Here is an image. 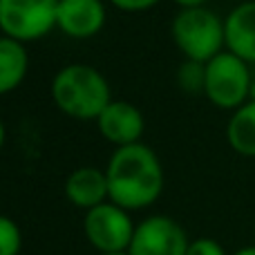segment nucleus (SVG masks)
<instances>
[{"label":"nucleus","instance_id":"obj_4","mask_svg":"<svg viewBox=\"0 0 255 255\" xmlns=\"http://www.w3.org/2000/svg\"><path fill=\"white\" fill-rule=\"evenodd\" d=\"M253 76L249 63L224 49L206 63L204 94L220 110H238L251 99Z\"/></svg>","mask_w":255,"mask_h":255},{"label":"nucleus","instance_id":"obj_10","mask_svg":"<svg viewBox=\"0 0 255 255\" xmlns=\"http://www.w3.org/2000/svg\"><path fill=\"white\" fill-rule=\"evenodd\" d=\"M226 49L247 61L255 63V0L240 2L224 18Z\"/></svg>","mask_w":255,"mask_h":255},{"label":"nucleus","instance_id":"obj_1","mask_svg":"<svg viewBox=\"0 0 255 255\" xmlns=\"http://www.w3.org/2000/svg\"><path fill=\"white\" fill-rule=\"evenodd\" d=\"M110 202L126 211L145 208L163 190V170L157 154L143 143L121 145L106 168Z\"/></svg>","mask_w":255,"mask_h":255},{"label":"nucleus","instance_id":"obj_18","mask_svg":"<svg viewBox=\"0 0 255 255\" xmlns=\"http://www.w3.org/2000/svg\"><path fill=\"white\" fill-rule=\"evenodd\" d=\"M177 4H181V9H188V7H204L206 0H175Z\"/></svg>","mask_w":255,"mask_h":255},{"label":"nucleus","instance_id":"obj_6","mask_svg":"<svg viewBox=\"0 0 255 255\" xmlns=\"http://www.w3.org/2000/svg\"><path fill=\"white\" fill-rule=\"evenodd\" d=\"M85 238L94 249L101 253H119L128 251L134 238V226L126 208L117 204H99L85 213Z\"/></svg>","mask_w":255,"mask_h":255},{"label":"nucleus","instance_id":"obj_17","mask_svg":"<svg viewBox=\"0 0 255 255\" xmlns=\"http://www.w3.org/2000/svg\"><path fill=\"white\" fill-rule=\"evenodd\" d=\"M110 2L121 11H145V9L154 7L159 0H110Z\"/></svg>","mask_w":255,"mask_h":255},{"label":"nucleus","instance_id":"obj_8","mask_svg":"<svg viewBox=\"0 0 255 255\" xmlns=\"http://www.w3.org/2000/svg\"><path fill=\"white\" fill-rule=\"evenodd\" d=\"M106 25L101 0H58L56 27L70 38H92Z\"/></svg>","mask_w":255,"mask_h":255},{"label":"nucleus","instance_id":"obj_2","mask_svg":"<svg viewBox=\"0 0 255 255\" xmlns=\"http://www.w3.org/2000/svg\"><path fill=\"white\" fill-rule=\"evenodd\" d=\"M52 99L63 115L72 119H99L110 106L112 94L106 76L92 65L72 63L58 70L52 81Z\"/></svg>","mask_w":255,"mask_h":255},{"label":"nucleus","instance_id":"obj_5","mask_svg":"<svg viewBox=\"0 0 255 255\" xmlns=\"http://www.w3.org/2000/svg\"><path fill=\"white\" fill-rule=\"evenodd\" d=\"M58 0H0V31L20 43L38 40L56 27Z\"/></svg>","mask_w":255,"mask_h":255},{"label":"nucleus","instance_id":"obj_15","mask_svg":"<svg viewBox=\"0 0 255 255\" xmlns=\"http://www.w3.org/2000/svg\"><path fill=\"white\" fill-rule=\"evenodd\" d=\"M20 244H22V235L20 229L16 226V222L0 215V255H18Z\"/></svg>","mask_w":255,"mask_h":255},{"label":"nucleus","instance_id":"obj_13","mask_svg":"<svg viewBox=\"0 0 255 255\" xmlns=\"http://www.w3.org/2000/svg\"><path fill=\"white\" fill-rule=\"evenodd\" d=\"M229 145L242 157H255V99H249L244 106L233 110L226 126Z\"/></svg>","mask_w":255,"mask_h":255},{"label":"nucleus","instance_id":"obj_7","mask_svg":"<svg viewBox=\"0 0 255 255\" xmlns=\"http://www.w3.org/2000/svg\"><path fill=\"white\" fill-rule=\"evenodd\" d=\"M186 231L166 215H154L143 220L134 229L130 242V255H186L188 251Z\"/></svg>","mask_w":255,"mask_h":255},{"label":"nucleus","instance_id":"obj_19","mask_svg":"<svg viewBox=\"0 0 255 255\" xmlns=\"http://www.w3.org/2000/svg\"><path fill=\"white\" fill-rule=\"evenodd\" d=\"M233 255H255V247H244L240 251H235Z\"/></svg>","mask_w":255,"mask_h":255},{"label":"nucleus","instance_id":"obj_11","mask_svg":"<svg viewBox=\"0 0 255 255\" xmlns=\"http://www.w3.org/2000/svg\"><path fill=\"white\" fill-rule=\"evenodd\" d=\"M65 195L74 206L90 211V208L99 206V204H103L110 197L108 175L92 166L76 168L65 181Z\"/></svg>","mask_w":255,"mask_h":255},{"label":"nucleus","instance_id":"obj_14","mask_svg":"<svg viewBox=\"0 0 255 255\" xmlns=\"http://www.w3.org/2000/svg\"><path fill=\"white\" fill-rule=\"evenodd\" d=\"M177 81H179L181 90L188 94H204V83H206V63L188 61L186 58L181 63L179 72H177Z\"/></svg>","mask_w":255,"mask_h":255},{"label":"nucleus","instance_id":"obj_20","mask_svg":"<svg viewBox=\"0 0 255 255\" xmlns=\"http://www.w3.org/2000/svg\"><path fill=\"white\" fill-rule=\"evenodd\" d=\"M2 145H4V126L0 121V150H2Z\"/></svg>","mask_w":255,"mask_h":255},{"label":"nucleus","instance_id":"obj_3","mask_svg":"<svg viewBox=\"0 0 255 255\" xmlns=\"http://www.w3.org/2000/svg\"><path fill=\"white\" fill-rule=\"evenodd\" d=\"M172 40L188 61L208 63L226 47L224 20L208 7L181 9L172 20Z\"/></svg>","mask_w":255,"mask_h":255},{"label":"nucleus","instance_id":"obj_21","mask_svg":"<svg viewBox=\"0 0 255 255\" xmlns=\"http://www.w3.org/2000/svg\"><path fill=\"white\" fill-rule=\"evenodd\" d=\"M101 255H130L128 251H119V253H101Z\"/></svg>","mask_w":255,"mask_h":255},{"label":"nucleus","instance_id":"obj_9","mask_svg":"<svg viewBox=\"0 0 255 255\" xmlns=\"http://www.w3.org/2000/svg\"><path fill=\"white\" fill-rule=\"evenodd\" d=\"M99 132L117 148L139 143L143 134V115L128 101H110V106L97 119Z\"/></svg>","mask_w":255,"mask_h":255},{"label":"nucleus","instance_id":"obj_12","mask_svg":"<svg viewBox=\"0 0 255 255\" xmlns=\"http://www.w3.org/2000/svg\"><path fill=\"white\" fill-rule=\"evenodd\" d=\"M29 67V54L25 43L9 36H0V97L9 94L25 81Z\"/></svg>","mask_w":255,"mask_h":255},{"label":"nucleus","instance_id":"obj_16","mask_svg":"<svg viewBox=\"0 0 255 255\" xmlns=\"http://www.w3.org/2000/svg\"><path fill=\"white\" fill-rule=\"evenodd\" d=\"M186 255H226L224 249L211 238H199V240H193L188 244V251Z\"/></svg>","mask_w":255,"mask_h":255}]
</instances>
